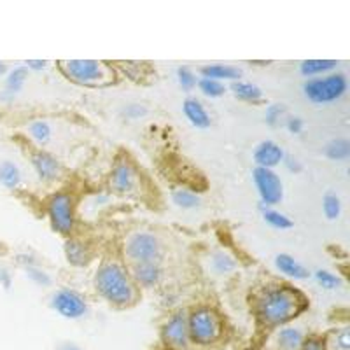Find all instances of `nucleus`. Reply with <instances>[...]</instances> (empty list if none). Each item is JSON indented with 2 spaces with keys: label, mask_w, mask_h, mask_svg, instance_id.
Listing matches in <instances>:
<instances>
[{
  "label": "nucleus",
  "mask_w": 350,
  "mask_h": 350,
  "mask_svg": "<svg viewBox=\"0 0 350 350\" xmlns=\"http://www.w3.org/2000/svg\"><path fill=\"white\" fill-rule=\"evenodd\" d=\"M324 214H326L327 219H338L340 212H342V203H340V198L338 196L334 195H326L324 196Z\"/></svg>",
  "instance_id": "obj_28"
},
{
  "label": "nucleus",
  "mask_w": 350,
  "mask_h": 350,
  "mask_svg": "<svg viewBox=\"0 0 350 350\" xmlns=\"http://www.w3.org/2000/svg\"><path fill=\"white\" fill-rule=\"evenodd\" d=\"M135 277L140 284L144 286H154L159 280V265H152V262H148V265H135Z\"/></svg>",
  "instance_id": "obj_17"
},
{
  "label": "nucleus",
  "mask_w": 350,
  "mask_h": 350,
  "mask_svg": "<svg viewBox=\"0 0 350 350\" xmlns=\"http://www.w3.org/2000/svg\"><path fill=\"white\" fill-rule=\"evenodd\" d=\"M49 219H51V226L58 233H70L74 226V215H72V202L68 195H55L49 200Z\"/></svg>",
  "instance_id": "obj_8"
},
{
  "label": "nucleus",
  "mask_w": 350,
  "mask_h": 350,
  "mask_svg": "<svg viewBox=\"0 0 350 350\" xmlns=\"http://www.w3.org/2000/svg\"><path fill=\"white\" fill-rule=\"evenodd\" d=\"M0 280L4 282L5 289H8V287L11 286V282H9V275H8V271H5V270H0Z\"/></svg>",
  "instance_id": "obj_39"
},
{
  "label": "nucleus",
  "mask_w": 350,
  "mask_h": 350,
  "mask_svg": "<svg viewBox=\"0 0 350 350\" xmlns=\"http://www.w3.org/2000/svg\"><path fill=\"white\" fill-rule=\"evenodd\" d=\"M315 279H317V282L321 284L324 289H336V287L340 286L338 277L333 273H329L327 270H319L317 273H315Z\"/></svg>",
  "instance_id": "obj_31"
},
{
  "label": "nucleus",
  "mask_w": 350,
  "mask_h": 350,
  "mask_svg": "<svg viewBox=\"0 0 350 350\" xmlns=\"http://www.w3.org/2000/svg\"><path fill=\"white\" fill-rule=\"evenodd\" d=\"M184 114L189 120V123L195 124L196 128L211 126V116L207 114V111L203 109V105L200 104L198 100H186L184 102Z\"/></svg>",
  "instance_id": "obj_14"
},
{
  "label": "nucleus",
  "mask_w": 350,
  "mask_h": 350,
  "mask_svg": "<svg viewBox=\"0 0 350 350\" xmlns=\"http://www.w3.org/2000/svg\"><path fill=\"white\" fill-rule=\"evenodd\" d=\"M177 76H179V83L184 90H191V88L196 84L195 76H193V72L189 70V68L186 67L179 68V70H177Z\"/></svg>",
  "instance_id": "obj_33"
},
{
  "label": "nucleus",
  "mask_w": 350,
  "mask_h": 350,
  "mask_svg": "<svg viewBox=\"0 0 350 350\" xmlns=\"http://www.w3.org/2000/svg\"><path fill=\"white\" fill-rule=\"evenodd\" d=\"M306 298L289 286L271 287L258 301V315L267 326H282L306 310Z\"/></svg>",
  "instance_id": "obj_1"
},
{
  "label": "nucleus",
  "mask_w": 350,
  "mask_h": 350,
  "mask_svg": "<svg viewBox=\"0 0 350 350\" xmlns=\"http://www.w3.org/2000/svg\"><path fill=\"white\" fill-rule=\"evenodd\" d=\"M256 163L261 168H273L284 159V151L279 144L271 142V140H265L256 148L254 151Z\"/></svg>",
  "instance_id": "obj_11"
},
{
  "label": "nucleus",
  "mask_w": 350,
  "mask_h": 350,
  "mask_svg": "<svg viewBox=\"0 0 350 350\" xmlns=\"http://www.w3.org/2000/svg\"><path fill=\"white\" fill-rule=\"evenodd\" d=\"M331 347H333L334 350H350V333L347 327H343V329L336 331V333L333 334V340H331L329 343Z\"/></svg>",
  "instance_id": "obj_30"
},
{
  "label": "nucleus",
  "mask_w": 350,
  "mask_h": 350,
  "mask_svg": "<svg viewBox=\"0 0 350 350\" xmlns=\"http://www.w3.org/2000/svg\"><path fill=\"white\" fill-rule=\"evenodd\" d=\"M65 252H67L68 261H70L72 265H77V267L86 265L88 259H90L86 249L77 242H67V245H65Z\"/></svg>",
  "instance_id": "obj_22"
},
{
  "label": "nucleus",
  "mask_w": 350,
  "mask_h": 350,
  "mask_svg": "<svg viewBox=\"0 0 350 350\" xmlns=\"http://www.w3.org/2000/svg\"><path fill=\"white\" fill-rule=\"evenodd\" d=\"M126 254L135 265H148V262L159 265L163 251L154 235L135 233L126 242Z\"/></svg>",
  "instance_id": "obj_6"
},
{
  "label": "nucleus",
  "mask_w": 350,
  "mask_h": 350,
  "mask_svg": "<svg viewBox=\"0 0 350 350\" xmlns=\"http://www.w3.org/2000/svg\"><path fill=\"white\" fill-rule=\"evenodd\" d=\"M275 265L279 268L282 273L289 275L293 279H306L308 277V271L303 265H299L295 258H291L287 254H279L277 259H275Z\"/></svg>",
  "instance_id": "obj_15"
},
{
  "label": "nucleus",
  "mask_w": 350,
  "mask_h": 350,
  "mask_svg": "<svg viewBox=\"0 0 350 350\" xmlns=\"http://www.w3.org/2000/svg\"><path fill=\"white\" fill-rule=\"evenodd\" d=\"M28 67H30V68H37V70H40V68L46 67V62L32 60V62H28Z\"/></svg>",
  "instance_id": "obj_38"
},
{
  "label": "nucleus",
  "mask_w": 350,
  "mask_h": 350,
  "mask_svg": "<svg viewBox=\"0 0 350 350\" xmlns=\"http://www.w3.org/2000/svg\"><path fill=\"white\" fill-rule=\"evenodd\" d=\"M231 90H233V93L240 100H245V102H258V100L262 98V92L252 83H242V81H239V83H233Z\"/></svg>",
  "instance_id": "obj_18"
},
{
  "label": "nucleus",
  "mask_w": 350,
  "mask_h": 350,
  "mask_svg": "<svg viewBox=\"0 0 350 350\" xmlns=\"http://www.w3.org/2000/svg\"><path fill=\"white\" fill-rule=\"evenodd\" d=\"M172 198H174V203H177L183 208H195L200 205V196H196L191 191H187V189H175L172 193Z\"/></svg>",
  "instance_id": "obj_26"
},
{
  "label": "nucleus",
  "mask_w": 350,
  "mask_h": 350,
  "mask_svg": "<svg viewBox=\"0 0 350 350\" xmlns=\"http://www.w3.org/2000/svg\"><path fill=\"white\" fill-rule=\"evenodd\" d=\"M326 154H327V158L336 159V161L347 159L350 156V144L343 139L333 140V142L327 144Z\"/></svg>",
  "instance_id": "obj_24"
},
{
  "label": "nucleus",
  "mask_w": 350,
  "mask_h": 350,
  "mask_svg": "<svg viewBox=\"0 0 350 350\" xmlns=\"http://www.w3.org/2000/svg\"><path fill=\"white\" fill-rule=\"evenodd\" d=\"M62 72L74 83L84 86H107L114 81V70L104 62L70 60L62 62Z\"/></svg>",
  "instance_id": "obj_3"
},
{
  "label": "nucleus",
  "mask_w": 350,
  "mask_h": 350,
  "mask_svg": "<svg viewBox=\"0 0 350 350\" xmlns=\"http://www.w3.org/2000/svg\"><path fill=\"white\" fill-rule=\"evenodd\" d=\"M303 128V121L299 120V118H291L289 121H287V130L291 131V133H299Z\"/></svg>",
  "instance_id": "obj_37"
},
{
  "label": "nucleus",
  "mask_w": 350,
  "mask_h": 350,
  "mask_svg": "<svg viewBox=\"0 0 350 350\" xmlns=\"http://www.w3.org/2000/svg\"><path fill=\"white\" fill-rule=\"evenodd\" d=\"M4 72H5V67L2 64H0V74H4Z\"/></svg>",
  "instance_id": "obj_40"
},
{
  "label": "nucleus",
  "mask_w": 350,
  "mask_h": 350,
  "mask_svg": "<svg viewBox=\"0 0 350 350\" xmlns=\"http://www.w3.org/2000/svg\"><path fill=\"white\" fill-rule=\"evenodd\" d=\"M30 135L40 144H46L51 137V128L46 121H36V123L30 124Z\"/></svg>",
  "instance_id": "obj_29"
},
{
  "label": "nucleus",
  "mask_w": 350,
  "mask_h": 350,
  "mask_svg": "<svg viewBox=\"0 0 350 350\" xmlns=\"http://www.w3.org/2000/svg\"><path fill=\"white\" fill-rule=\"evenodd\" d=\"M198 86H200V90H202L203 95L211 96V98L221 96L224 93V86L221 84V81L205 79V77H203V79L198 83Z\"/></svg>",
  "instance_id": "obj_27"
},
{
  "label": "nucleus",
  "mask_w": 350,
  "mask_h": 350,
  "mask_svg": "<svg viewBox=\"0 0 350 350\" xmlns=\"http://www.w3.org/2000/svg\"><path fill=\"white\" fill-rule=\"evenodd\" d=\"M202 74L205 79H239L240 70L230 65H208V67L202 68Z\"/></svg>",
  "instance_id": "obj_16"
},
{
  "label": "nucleus",
  "mask_w": 350,
  "mask_h": 350,
  "mask_svg": "<svg viewBox=\"0 0 350 350\" xmlns=\"http://www.w3.org/2000/svg\"><path fill=\"white\" fill-rule=\"evenodd\" d=\"M334 67H336L334 60H306L301 64V74L303 76H315V74H323Z\"/></svg>",
  "instance_id": "obj_21"
},
{
  "label": "nucleus",
  "mask_w": 350,
  "mask_h": 350,
  "mask_svg": "<svg viewBox=\"0 0 350 350\" xmlns=\"http://www.w3.org/2000/svg\"><path fill=\"white\" fill-rule=\"evenodd\" d=\"M189 340L187 333V319L183 312L175 314L174 317L165 324L163 327V342L174 350H184Z\"/></svg>",
  "instance_id": "obj_10"
},
{
  "label": "nucleus",
  "mask_w": 350,
  "mask_h": 350,
  "mask_svg": "<svg viewBox=\"0 0 350 350\" xmlns=\"http://www.w3.org/2000/svg\"><path fill=\"white\" fill-rule=\"evenodd\" d=\"M28 277L32 280H36L37 284H42V286H48L49 284V277L44 271L36 270V268H28Z\"/></svg>",
  "instance_id": "obj_35"
},
{
  "label": "nucleus",
  "mask_w": 350,
  "mask_h": 350,
  "mask_svg": "<svg viewBox=\"0 0 350 350\" xmlns=\"http://www.w3.org/2000/svg\"><path fill=\"white\" fill-rule=\"evenodd\" d=\"M254 184L258 187V193L261 196L262 203L267 205H277L282 200L284 189L282 180L279 179V175L275 174L270 168L258 167L254 170Z\"/></svg>",
  "instance_id": "obj_7"
},
{
  "label": "nucleus",
  "mask_w": 350,
  "mask_h": 350,
  "mask_svg": "<svg viewBox=\"0 0 350 350\" xmlns=\"http://www.w3.org/2000/svg\"><path fill=\"white\" fill-rule=\"evenodd\" d=\"M282 112H284L282 105H270V107L267 109V123L268 124L277 123V120L282 116Z\"/></svg>",
  "instance_id": "obj_34"
},
{
  "label": "nucleus",
  "mask_w": 350,
  "mask_h": 350,
  "mask_svg": "<svg viewBox=\"0 0 350 350\" xmlns=\"http://www.w3.org/2000/svg\"><path fill=\"white\" fill-rule=\"evenodd\" d=\"M25 81H27V68L18 67L9 74L8 83H5V92L11 93V95H16L20 92L21 88H23Z\"/></svg>",
  "instance_id": "obj_25"
},
{
  "label": "nucleus",
  "mask_w": 350,
  "mask_h": 350,
  "mask_svg": "<svg viewBox=\"0 0 350 350\" xmlns=\"http://www.w3.org/2000/svg\"><path fill=\"white\" fill-rule=\"evenodd\" d=\"M21 180V175H20V170H18L16 165L9 163V161H5V163L0 165V183L4 184L5 187H9V189H14V187L20 184Z\"/></svg>",
  "instance_id": "obj_20"
},
{
  "label": "nucleus",
  "mask_w": 350,
  "mask_h": 350,
  "mask_svg": "<svg viewBox=\"0 0 350 350\" xmlns=\"http://www.w3.org/2000/svg\"><path fill=\"white\" fill-rule=\"evenodd\" d=\"M298 350H327V343L321 336H308V338H303Z\"/></svg>",
  "instance_id": "obj_32"
},
{
  "label": "nucleus",
  "mask_w": 350,
  "mask_h": 350,
  "mask_svg": "<svg viewBox=\"0 0 350 350\" xmlns=\"http://www.w3.org/2000/svg\"><path fill=\"white\" fill-rule=\"evenodd\" d=\"M214 265H215V268H217V271H221V273H223V271H228L231 267H233L231 259L228 258V256H223V254H219L217 258L214 259Z\"/></svg>",
  "instance_id": "obj_36"
},
{
  "label": "nucleus",
  "mask_w": 350,
  "mask_h": 350,
  "mask_svg": "<svg viewBox=\"0 0 350 350\" xmlns=\"http://www.w3.org/2000/svg\"><path fill=\"white\" fill-rule=\"evenodd\" d=\"M137 184V177L133 168L128 163H120L112 172V186L116 187V191L120 193H130Z\"/></svg>",
  "instance_id": "obj_13"
},
{
  "label": "nucleus",
  "mask_w": 350,
  "mask_h": 350,
  "mask_svg": "<svg viewBox=\"0 0 350 350\" xmlns=\"http://www.w3.org/2000/svg\"><path fill=\"white\" fill-rule=\"evenodd\" d=\"M303 342V334L295 327H286L279 333V345L282 350H298Z\"/></svg>",
  "instance_id": "obj_19"
},
{
  "label": "nucleus",
  "mask_w": 350,
  "mask_h": 350,
  "mask_svg": "<svg viewBox=\"0 0 350 350\" xmlns=\"http://www.w3.org/2000/svg\"><path fill=\"white\" fill-rule=\"evenodd\" d=\"M187 333L189 338L198 345H211L217 342L223 333V324L219 315L211 308H200L187 319Z\"/></svg>",
  "instance_id": "obj_4"
},
{
  "label": "nucleus",
  "mask_w": 350,
  "mask_h": 350,
  "mask_svg": "<svg viewBox=\"0 0 350 350\" xmlns=\"http://www.w3.org/2000/svg\"><path fill=\"white\" fill-rule=\"evenodd\" d=\"M303 92L314 104H329L345 95L347 77L343 74H331L321 79H310L305 83Z\"/></svg>",
  "instance_id": "obj_5"
},
{
  "label": "nucleus",
  "mask_w": 350,
  "mask_h": 350,
  "mask_svg": "<svg viewBox=\"0 0 350 350\" xmlns=\"http://www.w3.org/2000/svg\"><path fill=\"white\" fill-rule=\"evenodd\" d=\"M262 219L271 228H277V230H289L293 226V223H291V219L287 215L280 214L277 211H271V208H262Z\"/></svg>",
  "instance_id": "obj_23"
},
{
  "label": "nucleus",
  "mask_w": 350,
  "mask_h": 350,
  "mask_svg": "<svg viewBox=\"0 0 350 350\" xmlns=\"http://www.w3.org/2000/svg\"><path fill=\"white\" fill-rule=\"evenodd\" d=\"M53 306L58 314L67 319H79L86 312V301L77 295L76 291L62 289L53 298Z\"/></svg>",
  "instance_id": "obj_9"
},
{
  "label": "nucleus",
  "mask_w": 350,
  "mask_h": 350,
  "mask_svg": "<svg viewBox=\"0 0 350 350\" xmlns=\"http://www.w3.org/2000/svg\"><path fill=\"white\" fill-rule=\"evenodd\" d=\"M32 165L36 168L37 175L44 180H53L60 175V165L53 156H49L48 152H36L32 156Z\"/></svg>",
  "instance_id": "obj_12"
},
{
  "label": "nucleus",
  "mask_w": 350,
  "mask_h": 350,
  "mask_svg": "<svg viewBox=\"0 0 350 350\" xmlns=\"http://www.w3.org/2000/svg\"><path fill=\"white\" fill-rule=\"evenodd\" d=\"M95 286L100 295L114 305H128L135 296L124 270L114 262L104 265L96 271Z\"/></svg>",
  "instance_id": "obj_2"
},
{
  "label": "nucleus",
  "mask_w": 350,
  "mask_h": 350,
  "mask_svg": "<svg viewBox=\"0 0 350 350\" xmlns=\"http://www.w3.org/2000/svg\"><path fill=\"white\" fill-rule=\"evenodd\" d=\"M64 350H79V349H76V347H65Z\"/></svg>",
  "instance_id": "obj_41"
}]
</instances>
